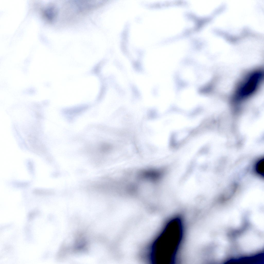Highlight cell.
<instances>
[{"mask_svg":"<svg viewBox=\"0 0 264 264\" xmlns=\"http://www.w3.org/2000/svg\"><path fill=\"white\" fill-rule=\"evenodd\" d=\"M255 172L258 175L263 176L264 174V160L261 159L258 161L255 164Z\"/></svg>","mask_w":264,"mask_h":264,"instance_id":"4","label":"cell"},{"mask_svg":"<svg viewBox=\"0 0 264 264\" xmlns=\"http://www.w3.org/2000/svg\"><path fill=\"white\" fill-rule=\"evenodd\" d=\"M263 73L259 70L254 71L248 74L238 85L233 97L235 102L247 99L253 94L259 86Z\"/></svg>","mask_w":264,"mask_h":264,"instance_id":"2","label":"cell"},{"mask_svg":"<svg viewBox=\"0 0 264 264\" xmlns=\"http://www.w3.org/2000/svg\"><path fill=\"white\" fill-rule=\"evenodd\" d=\"M236 185H231L228 187L224 191L222 195L223 200H227L230 199L234 194L237 189Z\"/></svg>","mask_w":264,"mask_h":264,"instance_id":"3","label":"cell"},{"mask_svg":"<svg viewBox=\"0 0 264 264\" xmlns=\"http://www.w3.org/2000/svg\"><path fill=\"white\" fill-rule=\"evenodd\" d=\"M112 148L111 145L107 143H103L100 146V150L101 152L104 153L110 151Z\"/></svg>","mask_w":264,"mask_h":264,"instance_id":"5","label":"cell"},{"mask_svg":"<svg viewBox=\"0 0 264 264\" xmlns=\"http://www.w3.org/2000/svg\"><path fill=\"white\" fill-rule=\"evenodd\" d=\"M183 234L182 225L179 219L169 222L152 244L151 256L153 262L163 264L174 262Z\"/></svg>","mask_w":264,"mask_h":264,"instance_id":"1","label":"cell"}]
</instances>
